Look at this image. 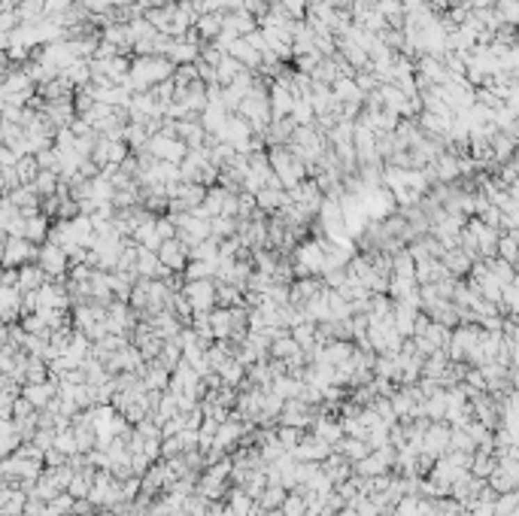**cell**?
Here are the masks:
<instances>
[{
	"label": "cell",
	"instance_id": "6da1fadb",
	"mask_svg": "<svg viewBox=\"0 0 519 516\" xmlns=\"http://www.w3.org/2000/svg\"><path fill=\"white\" fill-rule=\"evenodd\" d=\"M177 64L167 55H140L137 61H131V76H128V88L131 91H152L155 86L173 79Z\"/></svg>",
	"mask_w": 519,
	"mask_h": 516
},
{
	"label": "cell",
	"instance_id": "7a4b0ae2",
	"mask_svg": "<svg viewBox=\"0 0 519 516\" xmlns=\"http://www.w3.org/2000/svg\"><path fill=\"white\" fill-rule=\"evenodd\" d=\"M271 164H273V173H276V179H280V186L282 188H295V186H301L304 182V177H307V164L301 161V158L292 152L289 146H276V149H271Z\"/></svg>",
	"mask_w": 519,
	"mask_h": 516
},
{
	"label": "cell",
	"instance_id": "3957f363",
	"mask_svg": "<svg viewBox=\"0 0 519 516\" xmlns=\"http://www.w3.org/2000/svg\"><path fill=\"white\" fill-rule=\"evenodd\" d=\"M182 295L195 313H213V307L219 304V286L213 280H189L182 286Z\"/></svg>",
	"mask_w": 519,
	"mask_h": 516
},
{
	"label": "cell",
	"instance_id": "277c9868",
	"mask_svg": "<svg viewBox=\"0 0 519 516\" xmlns=\"http://www.w3.org/2000/svg\"><path fill=\"white\" fill-rule=\"evenodd\" d=\"M146 152L152 155V158H158V161L182 164V161H186V155H189V143L161 131V134H152V140H149V146H146Z\"/></svg>",
	"mask_w": 519,
	"mask_h": 516
},
{
	"label": "cell",
	"instance_id": "5b68a950",
	"mask_svg": "<svg viewBox=\"0 0 519 516\" xmlns=\"http://www.w3.org/2000/svg\"><path fill=\"white\" fill-rule=\"evenodd\" d=\"M33 258H40V249L28 237H6L3 243V264L6 268H24Z\"/></svg>",
	"mask_w": 519,
	"mask_h": 516
},
{
	"label": "cell",
	"instance_id": "8992f818",
	"mask_svg": "<svg viewBox=\"0 0 519 516\" xmlns=\"http://www.w3.org/2000/svg\"><path fill=\"white\" fill-rule=\"evenodd\" d=\"M37 264L46 271L49 280H58V277H64V273H67V268H70V255H67L58 243H52V240H49V243L40 246Z\"/></svg>",
	"mask_w": 519,
	"mask_h": 516
},
{
	"label": "cell",
	"instance_id": "52a82bcc",
	"mask_svg": "<svg viewBox=\"0 0 519 516\" xmlns=\"http://www.w3.org/2000/svg\"><path fill=\"white\" fill-rule=\"evenodd\" d=\"M158 258L164 261V268L170 271V273H177V271H186L189 268V258H191V249L182 243L179 237H173V240H164V246L158 249Z\"/></svg>",
	"mask_w": 519,
	"mask_h": 516
},
{
	"label": "cell",
	"instance_id": "ba28073f",
	"mask_svg": "<svg viewBox=\"0 0 519 516\" xmlns=\"http://www.w3.org/2000/svg\"><path fill=\"white\" fill-rule=\"evenodd\" d=\"M331 444H325L322 437H307V440H301V444L292 449V455L295 459H304V462H325L331 455Z\"/></svg>",
	"mask_w": 519,
	"mask_h": 516
},
{
	"label": "cell",
	"instance_id": "9c48e42d",
	"mask_svg": "<svg viewBox=\"0 0 519 516\" xmlns=\"http://www.w3.org/2000/svg\"><path fill=\"white\" fill-rule=\"evenodd\" d=\"M389 462H392V446H383V449H376V453L367 455V459L358 462V471H362L365 477H383V471L389 468Z\"/></svg>",
	"mask_w": 519,
	"mask_h": 516
},
{
	"label": "cell",
	"instance_id": "30bf717a",
	"mask_svg": "<svg viewBox=\"0 0 519 516\" xmlns=\"http://www.w3.org/2000/svg\"><path fill=\"white\" fill-rule=\"evenodd\" d=\"M22 395L28 398V401H31L33 407H37V410H40V407H43V410H46V407L52 404V395H55V382H49V380H46V382H24Z\"/></svg>",
	"mask_w": 519,
	"mask_h": 516
},
{
	"label": "cell",
	"instance_id": "8fae6325",
	"mask_svg": "<svg viewBox=\"0 0 519 516\" xmlns=\"http://www.w3.org/2000/svg\"><path fill=\"white\" fill-rule=\"evenodd\" d=\"M46 286V271L40 268V264H24V268H19V289L24 295L28 292H37V289Z\"/></svg>",
	"mask_w": 519,
	"mask_h": 516
},
{
	"label": "cell",
	"instance_id": "7c38bea8",
	"mask_svg": "<svg viewBox=\"0 0 519 516\" xmlns=\"http://www.w3.org/2000/svg\"><path fill=\"white\" fill-rule=\"evenodd\" d=\"M49 234H52V225H49V216L46 213L28 216V231H24V237L33 240V243H43Z\"/></svg>",
	"mask_w": 519,
	"mask_h": 516
},
{
	"label": "cell",
	"instance_id": "4fadbf2b",
	"mask_svg": "<svg viewBox=\"0 0 519 516\" xmlns=\"http://www.w3.org/2000/svg\"><path fill=\"white\" fill-rule=\"evenodd\" d=\"M282 422H286V426H292V428L307 426V422H310V416H307V404L301 401V398L289 401L286 407H282Z\"/></svg>",
	"mask_w": 519,
	"mask_h": 516
},
{
	"label": "cell",
	"instance_id": "5bb4252c",
	"mask_svg": "<svg viewBox=\"0 0 519 516\" xmlns=\"http://www.w3.org/2000/svg\"><path fill=\"white\" fill-rule=\"evenodd\" d=\"M340 453L346 455V459H353V462H362L371 455V444L362 437H349V440H340Z\"/></svg>",
	"mask_w": 519,
	"mask_h": 516
},
{
	"label": "cell",
	"instance_id": "9a60e30c",
	"mask_svg": "<svg viewBox=\"0 0 519 516\" xmlns=\"http://www.w3.org/2000/svg\"><path fill=\"white\" fill-rule=\"evenodd\" d=\"M343 422H331V419H319L316 422V437H322L325 444H340V437H343Z\"/></svg>",
	"mask_w": 519,
	"mask_h": 516
},
{
	"label": "cell",
	"instance_id": "2e32d148",
	"mask_svg": "<svg viewBox=\"0 0 519 516\" xmlns=\"http://www.w3.org/2000/svg\"><path fill=\"white\" fill-rule=\"evenodd\" d=\"M216 273H219V264H213V261H195V258H191L189 268H186V277L189 280H213Z\"/></svg>",
	"mask_w": 519,
	"mask_h": 516
},
{
	"label": "cell",
	"instance_id": "e0dca14e",
	"mask_svg": "<svg viewBox=\"0 0 519 516\" xmlns=\"http://www.w3.org/2000/svg\"><path fill=\"white\" fill-rule=\"evenodd\" d=\"M167 373H170V371L161 368V364L155 362L149 371H143V386L149 389V392H158V389H164V386H167Z\"/></svg>",
	"mask_w": 519,
	"mask_h": 516
},
{
	"label": "cell",
	"instance_id": "ac0fdd59",
	"mask_svg": "<svg viewBox=\"0 0 519 516\" xmlns=\"http://www.w3.org/2000/svg\"><path fill=\"white\" fill-rule=\"evenodd\" d=\"M228 510H231L234 516H249V513H253V495H249L246 489H237V492H231Z\"/></svg>",
	"mask_w": 519,
	"mask_h": 516
},
{
	"label": "cell",
	"instance_id": "d6986e66",
	"mask_svg": "<svg viewBox=\"0 0 519 516\" xmlns=\"http://www.w3.org/2000/svg\"><path fill=\"white\" fill-rule=\"evenodd\" d=\"M325 474L331 477V483L346 480V477H349V465L343 462L340 455H328V459H325Z\"/></svg>",
	"mask_w": 519,
	"mask_h": 516
},
{
	"label": "cell",
	"instance_id": "ffe728a7",
	"mask_svg": "<svg viewBox=\"0 0 519 516\" xmlns=\"http://www.w3.org/2000/svg\"><path fill=\"white\" fill-rule=\"evenodd\" d=\"M280 504H286V486H271L262 492V507L264 510H276Z\"/></svg>",
	"mask_w": 519,
	"mask_h": 516
},
{
	"label": "cell",
	"instance_id": "44dd1931",
	"mask_svg": "<svg viewBox=\"0 0 519 516\" xmlns=\"http://www.w3.org/2000/svg\"><path fill=\"white\" fill-rule=\"evenodd\" d=\"M219 377L228 382V386H237V382L243 380V364H240L237 359H231L228 364H222V368H219Z\"/></svg>",
	"mask_w": 519,
	"mask_h": 516
},
{
	"label": "cell",
	"instance_id": "7402d4cb",
	"mask_svg": "<svg viewBox=\"0 0 519 516\" xmlns=\"http://www.w3.org/2000/svg\"><path fill=\"white\" fill-rule=\"evenodd\" d=\"M443 444H447V431H443V428H438V426H434L431 431H429V435H425V446H429V453H434V446H443Z\"/></svg>",
	"mask_w": 519,
	"mask_h": 516
},
{
	"label": "cell",
	"instance_id": "603a6c76",
	"mask_svg": "<svg viewBox=\"0 0 519 516\" xmlns=\"http://www.w3.org/2000/svg\"><path fill=\"white\" fill-rule=\"evenodd\" d=\"M340 516H362V513H358V510H356V507H349V510H343Z\"/></svg>",
	"mask_w": 519,
	"mask_h": 516
}]
</instances>
